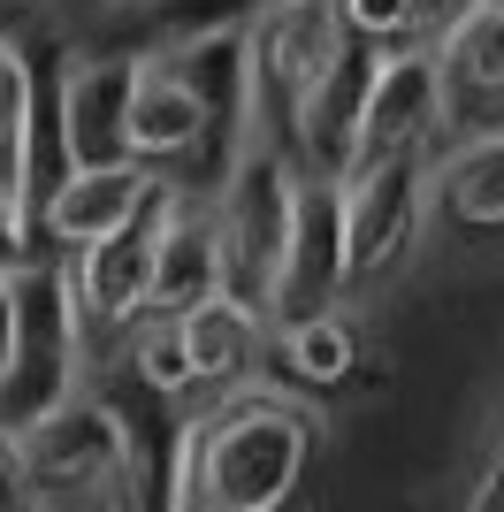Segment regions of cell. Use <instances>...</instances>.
Listing matches in <instances>:
<instances>
[{
    "instance_id": "obj_1",
    "label": "cell",
    "mask_w": 504,
    "mask_h": 512,
    "mask_svg": "<svg viewBox=\"0 0 504 512\" xmlns=\"http://www.w3.org/2000/svg\"><path fill=\"white\" fill-rule=\"evenodd\" d=\"M321 413L275 383L214 390V406L184 413L168 451V505L176 512H283L314 467Z\"/></svg>"
},
{
    "instance_id": "obj_2",
    "label": "cell",
    "mask_w": 504,
    "mask_h": 512,
    "mask_svg": "<svg viewBox=\"0 0 504 512\" xmlns=\"http://www.w3.org/2000/svg\"><path fill=\"white\" fill-rule=\"evenodd\" d=\"M207 207H214V230H222V291H237L252 306H275L298 222H306V161L291 153V138L237 123Z\"/></svg>"
},
{
    "instance_id": "obj_3",
    "label": "cell",
    "mask_w": 504,
    "mask_h": 512,
    "mask_svg": "<svg viewBox=\"0 0 504 512\" xmlns=\"http://www.w3.org/2000/svg\"><path fill=\"white\" fill-rule=\"evenodd\" d=\"M23 451H31V482H39V505H130V482L146 467L138 451V428L115 398H100V383L69 390L39 421L16 428Z\"/></svg>"
},
{
    "instance_id": "obj_4",
    "label": "cell",
    "mask_w": 504,
    "mask_h": 512,
    "mask_svg": "<svg viewBox=\"0 0 504 512\" xmlns=\"http://www.w3.org/2000/svg\"><path fill=\"white\" fill-rule=\"evenodd\" d=\"M344 8L336 0H268L245 23V123L291 138L306 100L336 77V62L352 54Z\"/></svg>"
},
{
    "instance_id": "obj_5",
    "label": "cell",
    "mask_w": 504,
    "mask_h": 512,
    "mask_svg": "<svg viewBox=\"0 0 504 512\" xmlns=\"http://www.w3.org/2000/svg\"><path fill=\"white\" fill-rule=\"evenodd\" d=\"M436 214V153H382L344 169V260H352V291L382 283L405 268Z\"/></svg>"
},
{
    "instance_id": "obj_6",
    "label": "cell",
    "mask_w": 504,
    "mask_h": 512,
    "mask_svg": "<svg viewBox=\"0 0 504 512\" xmlns=\"http://www.w3.org/2000/svg\"><path fill=\"white\" fill-rule=\"evenodd\" d=\"M176 199H184V176H161V192L138 207V222H123L115 237L69 253L62 276H69V299H77V314H84L92 352H100L107 337H123L130 321L153 314V253H161V230H168V214H176Z\"/></svg>"
},
{
    "instance_id": "obj_7",
    "label": "cell",
    "mask_w": 504,
    "mask_h": 512,
    "mask_svg": "<svg viewBox=\"0 0 504 512\" xmlns=\"http://www.w3.org/2000/svg\"><path fill=\"white\" fill-rule=\"evenodd\" d=\"M443 123H451V77H443L436 39L375 46V77H367V107H359V161L382 153H436Z\"/></svg>"
},
{
    "instance_id": "obj_8",
    "label": "cell",
    "mask_w": 504,
    "mask_h": 512,
    "mask_svg": "<svg viewBox=\"0 0 504 512\" xmlns=\"http://www.w3.org/2000/svg\"><path fill=\"white\" fill-rule=\"evenodd\" d=\"M260 8H268V0H100V16H92V54H130V62L199 54V46L245 31Z\"/></svg>"
},
{
    "instance_id": "obj_9",
    "label": "cell",
    "mask_w": 504,
    "mask_h": 512,
    "mask_svg": "<svg viewBox=\"0 0 504 512\" xmlns=\"http://www.w3.org/2000/svg\"><path fill=\"white\" fill-rule=\"evenodd\" d=\"M161 176L153 161H92V169H62L54 176V192H46L39 207V237L54 245V253H84V245H100V237H115L123 222H138V207H146L153 192H161Z\"/></svg>"
},
{
    "instance_id": "obj_10",
    "label": "cell",
    "mask_w": 504,
    "mask_h": 512,
    "mask_svg": "<svg viewBox=\"0 0 504 512\" xmlns=\"http://www.w3.org/2000/svg\"><path fill=\"white\" fill-rule=\"evenodd\" d=\"M214 130V100L199 85V54H153L138 62V92H130V153L153 169H184Z\"/></svg>"
},
{
    "instance_id": "obj_11",
    "label": "cell",
    "mask_w": 504,
    "mask_h": 512,
    "mask_svg": "<svg viewBox=\"0 0 504 512\" xmlns=\"http://www.w3.org/2000/svg\"><path fill=\"white\" fill-rule=\"evenodd\" d=\"M130 92H138V62L130 54H92L69 62L62 77V161L69 169H92V161H130Z\"/></svg>"
},
{
    "instance_id": "obj_12",
    "label": "cell",
    "mask_w": 504,
    "mask_h": 512,
    "mask_svg": "<svg viewBox=\"0 0 504 512\" xmlns=\"http://www.w3.org/2000/svg\"><path fill=\"white\" fill-rule=\"evenodd\" d=\"M436 214L459 237H504V123H474L436 153Z\"/></svg>"
},
{
    "instance_id": "obj_13",
    "label": "cell",
    "mask_w": 504,
    "mask_h": 512,
    "mask_svg": "<svg viewBox=\"0 0 504 512\" xmlns=\"http://www.w3.org/2000/svg\"><path fill=\"white\" fill-rule=\"evenodd\" d=\"M176 321H184L191 367H199V383H207V390L252 383V375H260V352H268V337H275L268 306L237 299V291H214V299H199L191 314H176Z\"/></svg>"
},
{
    "instance_id": "obj_14",
    "label": "cell",
    "mask_w": 504,
    "mask_h": 512,
    "mask_svg": "<svg viewBox=\"0 0 504 512\" xmlns=\"http://www.w3.org/2000/svg\"><path fill=\"white\" fill-rule=\"evenodd\" d=\"M214 291H222V230H214L207 199L184 192L161 230V253H153V314H191Z\"/></svg>"
},
{
    "instance_id": "obj_15",
    "label": "cell",
    "mask_w": 504,
    "mask_h": 512,
    "mask_svg": "<svg viewBox=\"0 0 504 512\" xmlns=\"http://www.w3.org/2000/svg\"><path fill=\"white\" fill-rule=\"evenodd\" d=\"M443 77H451V123L459 107H497L504 115V0H474L436 31Z\"/></svg>"
},
{
    "instance_id": "obj_16",
    "label": "cell",
    "mask_w": 504,
    "mask_h": 512,
    "mask_svg": "<svg viewBox=\"0 0 504 512\" xmlns=\"http://www.w3.org/2000/svg\"><path fill=\"white\" fill-rule=\"evenodd\" d=\"M275 344H283V367H291L298 390H344V383H359V360H367L352 306H321V314L283 321Z\"/></svg>"
},
{
    "instance_id": "obj_17",
    "label": "cell",
    "mask_w": 504,
    "mask_h": 512,
    "mask_svg": "<svg viewBox=\"0 0 504 512\" xmlns=\"http://www.w3.org/2000/svg\"><path fill=\"white\" fill-rule=\"evenodd\" d=\"M31 176H39V77L0 31V184L31 192Z\"/></svg>"
},
{
    "instance_id": "obj_18",
    "label": "cell",
    "mask_w": 504,
    "mask_h": 512,
    "mask_svg": "<svg viewBox=\"0 0 504 512\" xmlns=\"http://www.w3.org/2000/svg\"><path fill=\"white\" fill-rule=\"evenodd\" d=\"M123 352H130V375L153 390V398H191L199 383V367H191V344H184V321L176 314H146L123 329Z\"/></svg>"
},
{
    "instance_id": "obj_19",
    "label": "cell",
    "mask_w": 504,
    "mask_h": 512,
    "mask_svg": "<svg viewBox=\"0 0 504 512\" xmlns=\"http://www.w3.org/2000/svg\"><path fill=\"white\" fill-rule=\"evenodd\" d=\"M344 31L367 46H405V39H436V0H336Z\"/></svg>"
},
{
    "instance_id": "obj_20",
    "label": "cell",
    "mask_w": 504,
    "mask_h": 512,
    "mask_svg": "<svg viewBox=\"0 0 504 512\" xmlns=\"http://www.w3.org/2000/svg\"><path fill=\"white\" fill-rule=\"evenodd\" d=\"M39 222H31V192H16V184H0V260L8 268H39Z\"/></svg>"
},
{
    "instance_id": "obj_21",
    "label": "cell",
    "mask_w": 504,
    "mask_h": 512,
    "mask_svg": "<svg viewBox=\"0 0 504 512\" xmlns=\"http://www.w3.org/2000/svg\"><path fill=\"white\" fill-rule=\"evenodd\" d=\"M0 512H39V482H31V451L8 421H0Z\"/></svg>"
},
{
    "instance_id": "obj_22",
    "label": "cell",
    "mask_w": 504,
    "mask_h": 512,
    "mask_svg": "<svg viewBox=\"0 0 504 512\" xmlns=\"http://www.w3.org/2000/svg\"><path fill=\"white\" fill-rule=\"evenodd\" d=\"M23 306H31V268H8V260H0V375L16 367V344H23Z\"/></svg>"
},
{
    "instance_id": "obj_23",
    "label": "cell",
    "mask_w": 504,
    "mask_h": 512,
    "mask_svg": "<svg viewBox=\"0 0 504 512\" xmlns=\"http://www.w3.org/2000/svg\"><path fill=\"white\" fill-rule=\"evenodd\" d=\"M474 512H504V406L489 421V444H482V467H474V490H466Z\"/></svg>"
}]
</instances>
